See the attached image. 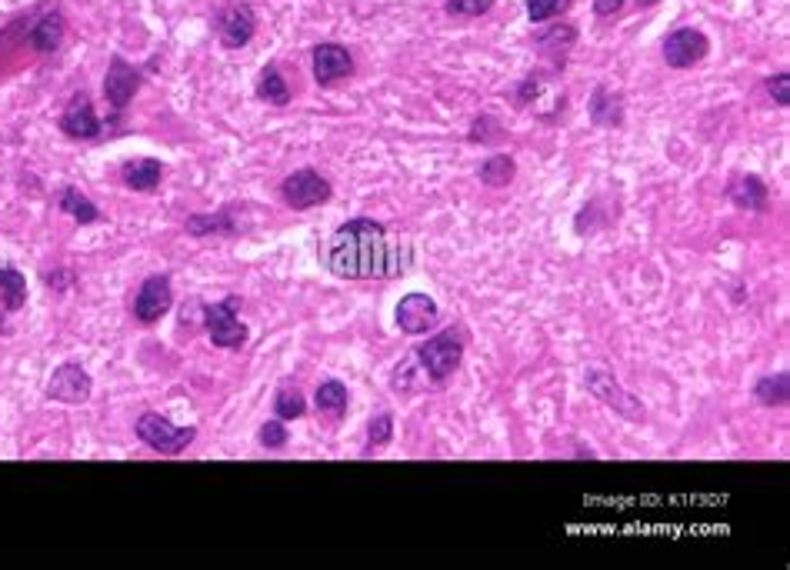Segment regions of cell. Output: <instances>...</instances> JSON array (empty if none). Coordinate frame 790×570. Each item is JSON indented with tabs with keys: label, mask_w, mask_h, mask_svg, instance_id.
<instances>
[{
	"label": "cell",
	"mask_w": 790,
	"mask_h": 570,
	"mask_svg": "<svg viewBox=\"0 0 790 570\" xmlns=\"http://www.w3.org/2000/svg\"><path fill=\"white\" fill-rule=\"evenodd\" d=\"M354 74V57H350L347 47L340 44H317L314 47V80L317 84H337V80H344Z\"/></svg>",
	"instance_id": "4fadbf2b"
},
{
	"label": "cell",
	"mask_w": 790,
	"mask_h": 570,
	"mask_svg": "<svg viewBox=\"0 0 790 570\" xmlns=\"http://www.w3.org/2000/svg\"><path fill=\"white\" fill-rule=\"evenodd\" d=\"M94 380L80 364H60L47 380V397L57 404H87Z\"/></svg>",
	"instance_id": "ba28073f"
},
{
	"label": "cell",
	"mask_w": 790,
	"mask_h": 570,
	"mask_svg": "<svg viewBox=\"0 0 790 570\" xmlns=\"http://www.w3.org/2000/svg\"><path fill=\"white\" fill-rule=\"evenodd\" d=\"M624 4H627V0H594V14L597 17H614V14L624 10Z\"/></svg>",
	"instance_id": "836d02e7"
},
{
	"label": "cell",
	"mask_w": 790,
	"mask_h": 570,
	"mask_svg": "<svg viewBox=\"0 0 790 570\" xmlns=\"http://www.w3.org/2000/svg\"><path fill=\"white\" fill-rule=\"evenodd\" d=\"M574 40H577V30L574 27H554L550 34H540L537 37V47L540 50H547V47H560V50H564V47L574 44Z\"/></svg>",
	"instance_id": "1f68e13d"
},
{
	"label": "cell",
	"mask_w": 790,
	"mask_h": 570,
	"mask_svg": "<svg viewBox=\"0 0 790 570\" xmlns=\"http://www.w3.org/2000/svg\"><path fill=\"white\" fill-rule=\"evenodd\" d=\"M257 97L267 100V104H274V107H287L290 104V87H287V80H284V74H280L277 67H267L264 74H260Z\"/></svg>",
	"instance_id": "7402d4cb"
},
{
	"label": "cell",
	"mask_w": 790,
	"mask_h": 570,
	"mask_svg": "<svg viewBox=\"0 0 790 570\" xmlns=\"http://www.w3.org/2000/svg\"><path fill=\"white\" fill-rule=\"evenodd\" d=\"M494 7V0H447L444 10L454 17H480Z\"/></svg>",
	"instance_id": "f1b7e54d"
},
{
	"label": "cell",
	"mask_w": 790,
	"mask_h": 570,
	"mask_svg": "<svg viewBox=\"0 0 790 570\" xmlns=\"http://www.w3.org/2000/svg\"><path fill=\"white\" fill-rule=\"evenodd\" d=\"M414 360L434 384H444V380L460 367V360H464V340H460L454 330H440V334L427 337L424 347H417Z\"/></svg>",
	"instance_id": "7a4b0ae2"
},
{
	"label": "cell",
	"mask_w": 790,
	"mask_h": 570,
	"mask_svg": "<svg viewBox=\"0 0 790 570\" xmlns=\"http://www.w3.org/2000/svg\"><path fill=\"white\" fill-rule=\"evenodd\" d=\"M707 54H710V40L694 27H677L674 34H667L664 40V60H667V67H674V70L694 67Z\"/></svg>",
	"instance_id": "8992f818"
},
{
	"label": "cell",
	"mask_w": 790,
	"mask_h": 570,
	"mask_svg": "<svg viewBox=\"0 0 790 570\" xmlns=\"http://www.w3.org/2000/svg\"><path fill=\"white\" fill-rule=\"evenodd\" d=\"M637 4H644V7H650V4H657V0H637Z\"/></svg>",
	"instance_id": "e575fe53"
},
{
	"label": "cell",
	"mask_w": 790,
	"mask_h": 570,
	"mask_svg": "<svg viewBox=\"0 0 790 570\" xmlns=\"http://www.w3.org/2000/svg\"><path fill=\"white\" fill-rule=\"evenodd\" d=\"M754 397L764 407H784L787 400H790V377L787 374H767V377H760L757 387H754Z\"/></svg>",
	"instance_id": "44dd1931"
},
{
	"label": "cell",
	"mask_w": 790,
	"mask_h": 570,
	"mask_svg": "<svg viewBox=\"0 0 790 570\" xmlns=\"http://www.w3.org/2000/svg\"><path fill=\"white\" fill-rule=\"evenodd\" d=\"M260 444H264L267 450H280L287 444V427H284V420H267L264 427H260Z\"/></svg>",
	"instance_id": "4dcf8cb0"
},
{
	"label": "cell",
	"mask_w": 790,
	"mask_h": 570,
	"mask_svg": "<svg viewBox=\"0 0 790 570\" xmlns=\"http://www.w3.org/2000/svg\"><path fill=\"white\" fill-rule=\"evenodd\" d=\"M320 260L340 280H394L407 274L414 250L407 240L390 237L380 220L354 217L324 240Z\"/></svg>",
	"instance_id": "6da1fadb"
},
{
	"label": "cell",
	"mask_w": 790,
	"mask_h": 570,
	"mask_svg": "<svg viewBox=\"0 0 790 570\" xmlns=\"http://www.w3.org/2000/svg\"><path fill=\"white\" fill-rule=\"evenodd\" d=\"M767 90H770V97L777 100V107H787L790 104V77L787 74L770 77L767 80Z\"/></svg>",
	"instance_id": "d6a6232c"
},
{
	"label": "cell",
	"mask_w": 790,
	"mask_h": 570,
	"mask_svg": "<svg viewBox=\"0 0 790 570\" xmlns=\"http://www.w3.org/2000/svg\"><path fill=\"white\" fill-rule=\"evenodd\" d=\"M60 130L74 140H94L100 134V120H97L94 104H90V97L84 94V90L70 97V104L64 107V114H60Z\"/></svg>",
	"instance_id": "7c38bea8"
},
{
	"label": "cell",
	"mask_w": 790,
	"mask_h": 570,
	"mask_svg": "<svg viewBox=\"0 0 790 570\" xmlns=\"http://www.w3.org/2000/svg\"><path fill=\"white\" fill-rule=\"evenodd\" d=\"M564 10H570V0H527V14L534 24H544L550 17H560Z\"/></svg>",
	"instance_id": "83f0119b"
},
{
	"label": "cell",
	"mask_w": 790,
	"mask_h": 570,
	"mask_svg": "<svg viewBox=\"0 0 790 570\" xmlns=\"http://www.w3.org/2000/svg\"><path fill=\"white\" fill-rule=\"evenodd\" d=\"M390 437H394V417L380 414L377 420H370V427H367V444L370 447H384Z\"/></svg>",
	"instance_id": "f546056e"
},
{
	"label": "cell",
	"mask_w": 790,
	"mask_h": 570,
	"mask_svg": "<svg viewBox=\"0 0 790 570\" xmlns=\"http://www.w3.org/2000/svg\"><path fill=\"white\" fill-rule=\"evenodd\" d=\"M254 30H257V14L250 4H230L220 10L217 17V37L220 44L227 50H240L247 47L250 40H254Z\"/></svg>",
	"instance_id": "9c48e42d"
},
{
	"label": "cell",
	"mask_w": 790,
	"mask_h": 570,
	"mask_svg": "<svg viewBox=\"0 0 790 570\" xmlns=\"http://www.w3.org/2000/svg\"><path fill=\"white\" fill-rule=\"evenodd\" d=\"M137 90H140V70L130 67L124 57L110 60L107 77H104V97H107L110 110H114V114H124Z\"/></svg>",
	"instance_id": "8fae6325"
},
{
	"label": "cell",
	"mask_w": 790,
	"mask_h": 570,
	"mask_svg": "<svg viewBox=\"0 0 790 570\" xmlns=\"http://www.w3.org/2000/svg\"><path fill=\"white\" fill-rule=\"evenodd\" d=\"M0 300L7 310H20L27 304V280L14 267H0Z\"/></svg>",
	"instance_id": "603a6c76"
},
{
	"label": "cell",
	"mask_w": 790,
	"mask_h": 570,
	"mask_svg": "<svg viewBox=\"0 0 790 570\" xmlns=\"http://www.w3.org/2000/svg\"><path fill=\"white\" fill-rule=\"evenodd\" d=\"M517 100L544 117H554L564 110V90H557L554 80L547 77H527L517 90Z\"/></svg>",
	"instance_id": "5bb4252c"
},
{
	"label": "cell",
	"mask_w": 790,
	"mask_h": 570,
	"mask_svg": "<svg viewBox=\"0 0 790 570\" xmlns=\"http://www.w3.org/2000/svg\"><path fill=\"white\" fill-rule=\"evenodd\" d=\"M274 414L280 420H297V417H304L307 414V400L304 394H300L297 387H280L277 390V397H274Z\"/></svg>",
	"instance_id": "4316f807"
},
{
	"label": "cell",
	"mask_w": 790,
	"mask_h": 570,
	"mask_svg": "<svg viewBox=\"0 0 790 570\" xmlns=\"http://www.w3.org/2000/svg\"><path fill=\"white\" fill-rule=\"evenodd\" d=\"M237 307H240L237 294H230L227 300H220V304H214V307H204V327H207L210 340H214V347L240 350L247 344L250 330L240 324Z\"/></svg>",
	"instance_id": "277c9868"
},
{
	"label": "cell",
	"mask_w": 790,
	"mask_h": 570,
	"mask_svg": "<svg viewBox=\"0 0 790 570\" xmlns=\"http://www.w3.org/2000/svg\"><path fill=\"white\" fill-rule=\"evenodd\" d=\"M440 320V307L430 294H407L397 304V327L410 337H420L427 330H434Z\"/></svg>",
	"instance_id": "30bf717a"
},
{
	"label": "cell",
	"mask_w": 790,
	"mask_h": 570,
	"mask_svg": "<svg viewBox=\"0 0 790 570\" xmlns=\"http://www.w3.org/2000/svg\"><path fill=\"white\" fill-rule=\"evenodd\" d=\"M160 177H164V164L154 157H134L120 167V180H124L130 190H140V194H150V190L160 184Z\"/></svg>",
	"instance_id": "2e32d148"
},
{
	"label": "cell",
	"mask_w": 790,
	"mask_h": 570,
	"mask_svg": "<svg viewBox=\"0 0 790 570\" xmlns=\"http://www.w3.org/2000/svg\"><path fill=\"white\" fill-rule=\"evenodd\" d=\"M134 430H137V437L144 440L150 450H157V454H164V457L180 454V450L194 444V437H197L194 427H177V424H170L167 417L154 414V410L140 414Z\"/></svg>",
	"instance_id": "3957f363"
},
{
	"label": "cell",
	"mask_w": 790,
	"mask_h": 570,
	"mask_svg": "<svg viewBox=\"0 0 790 570\" xmlns=\"http://www.w3.org/2000/svg\"><path fill=\"white\" fill-rule=\"evenodd\" d=\"M64 17L57 14V10H50V14H44L37 20L34 27H30V34H27V44L40 50V54H54V50L60 47V40H64Z\"/></svg>",
	"instance_id": "e0dca14e"
},
{
	"label": "cell",
	"mask_w": 790,
	"mask_h": 570,
	"mask_svg": "<svg viewBox=\"0 0 790 570\" xmlns=\"http://www.w3.org/2000/svg\"><path fill=\"white\" fill-rule=\"evenodd\" d=\"M314 404H317L320 414H327V417L340 420V417L347 414L350 394H347V387L340 384V380H324V384L317 387V397H314Z\"/></svg>",
	"instance_id": "d6986e66"
},
{
	"label": "cell",
	"mask_w": 790,
	"mask_h": 570,
	"mask_svg": "<svg viewBox=\"0 0 790 570\" xmlns=\"http://www.w3.org/2000/svg\"><path fill=\"white\" fill-rule=\"evenodd\" d=\"M174 307V287H170L167 274H154L140 284L137 297H134V317L140 324H157L167 310Z\"/></svg>",
	"instance_id": "52a82bcc"
},
{
	"label": "cell",
	"mask_w": 790,
	"mask_h": 570,
	"mask_svg": "<svg viewBox=\"0 0 790 570\" xmlns=\"http://www.w3.org/2000/svg\"><path fill=\"white\" fill-rule=\"evenodd\" d=\"M514 174H517L514 160L504 157V154H497V157L484 160V167H480V184H487V187H507L510 180H514Z\"/></svg>",
	"instance_id": "484cf974"
},
{
	"label": "cell",
	"mask_w": 790,
	"mask_h": 570,
	"mask_svg": "<svg viewBox=\"0 0 790 570\" xmlns=\"http://www.w3.org/2000/svg\"><path fill=\"white\" fill-rule=\"evenodd\" d=\"M57 204H60L64 214L74 217L77 224H97V220H100L97 204L80 194V187H64V190H60V197H57Z\"/></svg>",
	"instance_id": "ffe728a7"
},
{
	"label": "cell",
	"mask_w": 790,
	"mask_h": 570,
	"mask_svg": "<svg viewBox=\"0 0 790 570\" xmlns=\"http://www.w3.org/2000/svg\"><path fill=\"white\" fill-rule=\"evenodd\" d=\"M230 210H220V214H197L187 220V234L194 237H207V234H237V227L230 224Z\"/></svg>",
	"instance_id": "d4e9b609"
},
{
	"label": "cell",
	"mask_w": 790,
	"mask_h": 570,
	"mask_svg": "<svg viewBox=\"0 0 790 570\" xmlns=\"http://www.w3.org/2000/svg\"><path fill=\"white\" fill-rule=\"evenodd\" d=\"M590 117H594V124H600V127H617L620 120H624V107H620V97L600 87L597 94H594V104H590Z\"/></svg>",
	"instance_id": "cb8c5ba5"
},
{
	"label": "cell",
	"mask_w": 790,
	"mask_h": 570,
	"mask_svg": "<svg viewBox=\"0 0 790 570\" xmlns=\"http://www.w3.org/2000/svg\"><path fill=\"white\" fill-rule=\"evenodd\" d=\"M280 194H284V204L294 207V210H310V207H320L330 200V180L320 177L317 170H297V174H290L284 184H280Z\"/></svg>",
	"instance_id": "5b68a950"
},
{
	"label": "cell",
	"mask_w": 790,
	"mask_h": 570,
	"mask_svg": "<svg viewBox=\"0 0 790 570\" xmlns=\"http://www.w3.org/2000/svg\"><path fill=\"white\" fill-rule=\"evenodd\" d=\"M727 197L734 200V207H740V210H764L767 207V187H764V180L754 177V174L737 177L734 184L727 187Z\"/></svg>",
	"instance_id": "ac0fdd59"
},
{
	"label": "cell",
	"mask_w": 790,
	"mask_h": 570,
	"mask_svg": "<svg viewBox=\"0 0 790 570\" xmlns=\"http://www.w3.org/2000/svg\"><path fill=\"white\" fill-rule=\"evenodd\" d=\"M584 380H587V387L594 390V394L604 400L607 407H617L620 414L630 417V420H644V407H640L630 394H624V390L617 387V380L610 377V374H600V370H587Z\"/></svg>",
	"instance_id": "9a60e30c"
}]
</instances>
